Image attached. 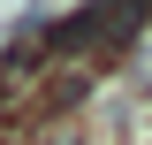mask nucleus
<instances>
[{
    "label": "nucleus",
    "mask_w": 152,
    "mask_h": 145,
    "mask_svg": "<svg viewBox=\"0 0 152 145\" xmlns=\"http://www.w3.org/2000/svg\"><path fill=\"white\" fill-rule=\"evenodd\" d=\"M38 145H91V138H84V130H46Z\"/></svg>",
    "instance_id": "nucleus-1"
}]
</instances>
